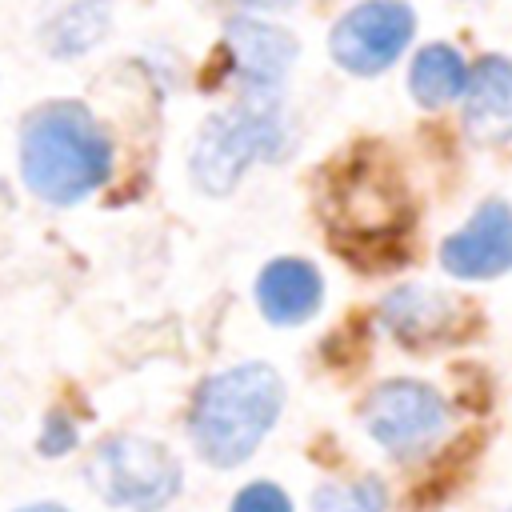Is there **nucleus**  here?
Here are the masks:
<instances>
[{"mask_svg": "<svg viewBox=\"0 0 512 512\" xmlns=\"http://www.w3.org/2000/svg\"><path fill=\"white\" fill-rule=\"evenodd\" d=\"M284 404V384L268 364H236L208 376L192 400V444L216 464L232 468L256 452V444L272 432Z\"/></svg>", "mask_w": 512, "mask_h": 512, "instance_id": "2", "label": "nucleus"}, {"mask_svg": "<svg viewBox=\"0 0 512 512\" xmlns=\"http://www.w3.org/2000/svg\"><path fill=\"white\" fill-rule=\"evenodd\" d=\"M440 264L460 280H488L512 268V208L484 200L472 220L440 244Z\"/></svg>", "mask_w": 512, "mask_h": 512, "instance_id": "7", "label": "nucleus"}, {"mask_svg": "<svg viewBox=\"0 0 512 512\" xmlns=\"http://www.w3.org/2000/svg\"><path fill=\"white\" fill-rule=\"evenodd\" d=\"M380 320H384V328H388L396 340L420 348V344L444 336V328L452 324V304H448L444 296L424 292V288L412 284V288H400V292H392V296L384 300Z\"/></svg>", "mask_w": 512, "mask_h": 512, "instance_id": "11", "label": "nucleus"}, {"mask_svg": "<svg viewBox=\"0 0 512 512\" xmlns=\"http://www.w3.org/2000/svg\"><path fill=\"white\" fill-rule=\"evenodd\" d=\"M288 148L280 96L248 92L240 104L204 120L192 148V180L212 196H228L252 160H276Z\"/></svg>", "mask_w": 512, "mask_h": 512, "instance_id": "3", "label": "nucleus"}, {"mask_svg": "<svg viewBox=\"0 0 512 512\" xmlns=\"http://www.w3.org/2000/svg\"><path fill=\"white\" fill-rule=\"evenodd\" d=\"M464 128L480 144L512 140V60L508 56H484L468 72Z\"/></svg>", "mask_w": 512, "mask_h": 512, "instance_id": "9", "label": "nucleus"}, {"mask_svg": "<svg viewBox=\"0 0 512 512\" xmlns=\"http://www.w3.org/2000/svg\"><path fill=\"white\" fill-rule=\"evenodd\" d=\"M388 492L376 476H364L356 484H324L312 496V512H384Z\"/></svg>", "mask_w": 512, "mask_h": 512, "instance_id": "13", "label": "nucleus"}, {"mask_svg": "<svg viewBox=\"0 0 512 512\" xmlns=\"http://www.w3.org/2000/svg\"><path fill=\"white\" fill-rule=\"evenodd\" d=\"M20 172L40 200L76 204L108 180L112 144L84 104L56 100L24 120Z\"/></svg>", "mask_w": 512, "mask_h": 512, "instance_id": "1", "label": "nucleus"}, {"mask_svg": "<svg viewBox=\"0 0 512 512\" xmlns=\"http://www.w3.org/2000/svg\"><path fill=\"white\" fill-rule=\"evenodd\" d=\"M224 44H228L232 68L248 92H264V96L280 92L292 60H296V40L284 28L240 16V20H228Z\"/></svg>", "mask_w": 512, "mask_h": 512, "instance_id": "8", "label": "nucleus"}, {"mask_svg": "<svg viewBox=\"0 0 512 512\" xmlns=\"http://www.w3.org/2000/svg\"><path fill=\"white\" fill-rule=\"evenodd\" d=\"M88 484L116 508L160 512L180 492V460L156 440L108 436L88 460Z\"/></svg>", "mask_w": 512, "mask_h": 512, "instance_id": "4", "label": "nucleus"}, {"mask_svg": "<svg viewBox=\"0 0 512 512\" xmlns=\"http://www.w3.org/2000/svg\"><path fill=\"white\" fill-rule=\"evenodd\" d=\"M68 448H76V428L64 412H48L44 432H40V452L44 456H64Z\"/></svg>", "mask_w": 512, "mask_h": 512, "instance_id": "15", "label": "nucleus"}, {"mask_svg": "<svg viewBox=\"0 0 512 512\" xmlns=\"http://www.w3.org/2000/svg\"><path fill=\"white\" fill-rule=\"evenodd\" d=\"M444 424H448L444 396L420 380H384L364 400V428L392 456H416L432 448Z\"/></svg>", "mask_w": 512, "mask_h": 512, "instance_id": "5", "label": "nucleus"}, {"mask_svg": "<svg viewBox=\"0 0 512 512\" xmlns=\"http://www.w3.org/2000/svg\"><path fill=\"white\" fill-rule=\"evenodd\" d=\"M320 296H324L320 272L308 260H296V256L272 260L260 272V280H256L260 312L272 324H300V320H308L320 308Z\"/></svg>", "mask_w": 512, "mask_h": 512, "instance_id": "10", "label": "nucleus"}, {"mask_svg": "<svg viewBox=\"0 0 512 512\" xmlns=\"http://www.w3.org/2000/svg\"><path fill=\"white\" fill-rule=\"evenodd\" d=\"M416 32V16L404 0H364L348 8L328 36V52L344 72H384Z\"/></svg>", "mask_w": 512, "mask_h": 512, "instance_id": "6", "label": "nucleus"}, {"mask_svg": "<svg viewBox=\"0 0 512 512\" xmlns=\"http://www.w3.org/2000/svg\"><path fill=\"white\" fill-rule=\"evenodd\" d=\"M232 512H292V504H288V496L276 484L256 480V484H248V488L236 492Z\"/></svg>", "mask_w": 512, "mask_h": 512, "instance_id": "14", "label": "nucleus"}, {"mask_svg": "<svg viewBox=\"0 0 512 512\" xmlns=\"http://www.w3.org/2000/svg\"><path fill=\"white\" fill-rule=\"evenodd\" d=\"M20 512H68V508H60V504H28Z\"/></svg>", "mask_w": 512, "mask_h": 512, "instance_id": "17", "label": "nucleus"}, {"mask_svg": "<svg viewBox=\"0 0 512 512\" xmlns=\"http://www.w3.org/2000/svg\"><path fill=\"white\" fill-rule=\"evenodd\" d=\"M240 4H252V8H284L292 0H240Z\"/></svg>", "mask_w": 512, "mask_h": 512, "instance_id": "16", "label": "nucleus"}, {"mask_svg": "<svg viewBox=\"0 0 512 512\" xmlns=\"http://www.w3.org/2000/svg\"><path fill=\"white\" fill-rule=\"evenodd\" d=\"M408 88H412V96H416L424 108L448 104L452 96H460V92L468 88L464 60H460L448 44H428V48H420V56L412 60Z\"/></svg>", "mask_w": 512, "mask_h": 512, "instance_id": "12", "label": "nucleus"}]
</instances>
